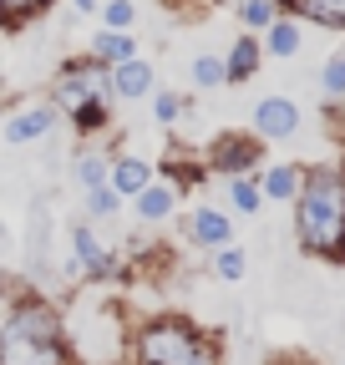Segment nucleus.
<instances>
[{"label": "nucleus", "instance_id": "nucleus-1", "mask_svg": "<svg viewBox=\"0 0 345 365\" xmlns=\"http://www.w3.org/2000/svg\"><path fill=\"white\" fill-rule=\"evenodd\" d=\"M294 244L299 254L345 264V178L335 163H305V182L294 193Z\"/></svg>", "mask_w": 345, "mask_h": 365}, {"label": "nucleus", "instance_id": "nucleus-2", "mask_svg": "<svg viewBox=\"0 0 345 365\" xmlns=\"http://www.w3.org/2000/svg\"><path fill=\"white\" fill-rule=\"evenodd\" d=\"M133 365H224L219 340L183 314H153L133 330Z\"/></svg>", "mask_w": 345, "mask_h": 365}, {"label": "nucleus", "instance_id": "nucleus-3", "mask_svg": "<svg viewBox=\"0 0 345 365\" xmlns=\"http://www.w3.org/2000/svg\"><path fill=\"white\" fill-rule=\"evenodd\" d=\"M86 102H117V97H112V66H102V61H92V56H76V61H66V66L51 76V107L71 117V112L86 107Z\"/></svg>", "mask_w": 345, "mask_h": 365}, {"label": "nucleus", "instance_id": "nucleus-4", "mask_svg": "<svg viewBox=\"0 0 345 365\" xmlns=\"http://www.w3.org/2000/svg\"><path fill=\"white\" fill-rule=\"evenodd\" d=\"M0 330L11 335H31V340H66V314L46 299V294H16Z\"/></svg>", "mask_w": 345, "mask_h": 365}, {"label": "nucleus", "instance_id": "nucleus-5", "mask_svg": "<svg viewBox=\"0 0 345 365\" xmlns=\"http://www.w3.org/2000/svg\"><path fill=\"white\" fill-rule=\"evenodd\" d=\"M203 168L219 178H239V173H259L264 168V143L254 132H219L203 153Z\"/></svg>", "mask_w": 345, "mask_h": 365}, {"label": "nucleus", "instance_id": "nucleus-6", "mask_svg": "<svg viewBox=\"0 0 345 365\" xmlns=\"http://www.w3.org/2000/svg\"><path fill=\"white\" fill-rule=\"evenodd\" d=\"M71 264H76V274H86V284H107V279L122 274V259L102 244V234L92 228V218L71 228Z\"/></svg>", "mask_w": 345, "mask_h": 365}, {"label": "nucleus", "instance_id": "nucleus-7", "mask_svg": "<svg viewBox=\"0 0 345 365\" xmlns=\"http://www.w3.org/2000/svg\"><path fill=\"white\" fill-rule=\"evenodd\" d=\"M0 365H76L71 340H31L0 330Z\"/></svg>", "mask_w": 345, "mask_h": 365}, {"label": "nucleus", "instance_id": "nucleus-8", "mask_svg": "<svg viewBox=\"0 0 345 365\" xmlns=\"http://www.w3.org/2000/svg\"><path fill=\"white\" fill-rule=\"evenodd\" d=\"M299 122H305V112H299V102H289V97H264L254 107V137L259 143H289L299 132Z\"/></svg>", "mask_w": 345, "mask_h": 365}, {"label": "nucleus", "instance_id": "nucleus-9", "mask_svg": "<svg viewBox=\"0 0 345 365\" xmlns=\"http://www.w3.org/2000/svg\"><path fill=\"white\" fill-rule=\"evenodd\" d=\"M51 127H56V107L36 102V107H21L16 117L0 122V137H6L11 148H31V143H41V137H51Z\"/></svg>", "mask_w": 345, "mask_h": 365}, {"label": "nucleus", "instance_id": "nucleus-10", "mask_svg": "<svg viewBox=\"0 0 345 365\" xmlns=\"http://www.w3.org/2000/svg\"><path fill=\"white\" fill-rule=\"evenodd\" d=\"M178 198H183V182L163 173V178H153L148 188L133 198V213H138L143 223H168L172 213H178Z\"/></svg>", "mask_w": 345, "mask_h": 365}, {"label": "nucleus", "instance_id": "nucleus-11", "mask_svg": "<svg viewBox=\"0 0 345 365\" xmlns=\"http://www.w3.org/2000/svg\"><path fill=\"white\" fill-rule=\"evenodd\" d=\"M153 86H158V71H153L148 56H133V61L112 66V97L117 102H143V97H153Z\"/></svg>", "mask_w": 345, "mask_h": 365}, {"label": "nucleus", "instance_id": "nucleus-12", "mask_svg": "<svg viewBox=\"0 0 345 365\" xmlns=\"http://www.w3.org/2000/svg\"><path fill=\"white\" fill-rule=\"evenodd\" d=\"M153 178H158V168H153L148 158H133V153H117V158H112V173H107V182L122 193V203H133Z\"/></svg>", "mask_w": 345, "mask_h": 365}, {"label": "nucleus", "instance_id": "nucleus-13", "mask_svg": "<svg viewBox=\"0 0 345 365\" xmlns=\"http://www.w3.org/2000/svg\"><path fill=\"white\" fill-rule=\"evenodd\" d=\"M188 239L198 244V249H219V244H234V218L224 213V208H193L188 213Z\"/></svg>", "mask_w": 345, "mask_h": 365}, {"label": "nucleus", "instance_id": "nucleus-14", "mask_svg": "<svg viewBox=\"0 0 345 365\" xmlns=\"http://www.w3.org/2000/svg\"><path fill=\"white\" fill-rule=\"evenodd\" d=\"M259 178V193H264V203H294V193H299V182H305V168H294V163H264L254 173Z\"/></svg>", "mask_w": 345, "mask_h": 365}, {"label": "nucleus", "instance_id": "nucleus-15", "mask_svg": "<svg viewBox=\"0 0 345 365\" xmlns=\"http://www.w3.org/2000/svg\"><path fill=\"white\" fill-rule=\"evenodd\" d=\"M259 66H264V41H259L254 31H244L229 51H224V71H229V86H244L249 76H259Z\"/></svg>", "mask_w": 345, "mask_h": 365}, {"label": "nucleus", "instance_id": "nucleus-16", "mask_svg": "<svg viewBox=\"0 0 345 365\" xmlns=\"http://www.w3.org/2000/svg\"><path fill=\"white\" fill-rule=\"evenodd\" d=\"M86 56L102 61V66H122V61H133L143 51H138V36L133 31H97L92 41H86Z\"/></svg>", "mask_w": 345, "mask_h": 365}, {"label": "nucleus", "instance_id": "nucleus-17", "mask_svg": "<svg viewBox=\"0 0 345 365\" xmlns=\"http://www.w3.org/2000/svg\"><path fill=\"white\" fill-rule=\"evenodd\" d=\"M284 16H299L305 26H325V31H345V0H279Z\"/></svg>", "mask_w": 345, "mask_h": 365}, {"label": "nucleus", "instance_id": "nucleus-18", "mask_svg": "<svg viewBox=\"0 0 345 365\" xmlns=\"http://www.w3.org/2000/svg\"><path fill=\"white\" fill-rule=\"evenodd\" d=\"M259 41H264V56L289 61V56H299V46H305V21H299V16H279Z\"/></svg>", "mask_w": 345, "mask_h": 365}, {"label": "nucleus", "instance_id": "nucleus-19", "mask_svg": "<svg viewBox=\"0 0 345 365\" xmlns=\"http://www.w3.org/2000/svg\"><path fill=\"white\" fill-rule=\"evenodd\" d=\"M224 193H229V208H239L244 218H254L259 208H264V193H259V178H254V173L224 178Z\"/></svg>", "mask_w": 345, "mask_h": 365}, {"label": "nucleus", "instance_id": "nucleus-20", "mask_svg": "<svg viewBox=\"0 0 345 365\" xmlns=\"http://www.w3.org/2000/svg\"><path fill=\"white\" fill-rule=\"evenodd\" d=\"M234 11H239V26H244V31H254V36H264V31L284 16L279 0H239Z\"/></svg>", "mask_w": 345, "mask_h": 365}, {"label": "nucleus", "instance_id": "nucleus-21", "mask_svg": "<svg viewBox=\"0 0 345 365\" xmlns=\"http://www.w3.org/2000/svg\"><path fill=\"white\" fill-rule=\"evenodd\" d=\"M188 76H193L198 91H219V86H229V71H224V56H219V51H198L193 66H188Z\"/></svg>", "mask_w": 345, "mask_h": 365}, {"label": "nucleus", "instance_id": "nucleus-22", "mask_svg": "<svg viewBox=\"0 0 345 365\" xmlns=\"http://www.w3.org/2000/svg\"><path fill=\"white\" fill-rule=\"evenodd\" d=\"M320 91H325V107H345V46L325 56V66H320Z\"/></svg>", "mask_w": 345, "mask_h": 365}, {"label": "nucleus", "instance_id": "nucleus-23", "mask_svg": "<svg viewBox=\"0 0 345 365\" xmlns=\"http://www.w3.org/2000/svg\"><path fill=\"white\" fill-rule=\"evenodd\" d=\"M107 173H112V153L107 148H86L76 158V182H81V188H102Z\"/></svg>", "mask_w": 345, "mask_h": 365}, {"label": "nucleus", "instance_id": "nucleus-24", "mask_svg": "<svg viewBox=\"0 0 345 365\" xmlns=\"http://www.w3.org/2000/svg\"><path fill=\"white\" fill-rule=\"evenodd\" d=\"M66 122H71L81 137H102V132L112 127V102H86V107H76Z\"/></svg>", "mask_w": 345, "mask_h": 365}, {"label": "nucleus", "instance_id": "nucleus-25", "mask_svg": "<svg viewBox=\"0 0 345 365\" xmlns=\"http://www.w3.org/2000/svg\"><path fill=\"white\" fill-rule=\"evenodd\" d=\"M213 274H219L224 284H239L249 274V254L239 244H219V249H213Z\"/></svg>", "mask_w": 345, "mask_h": 365}, {"label": "nucleus", "instance_id": "nucleus-26", "mask_svg": "<svg viewBox=\"0 0 345 365\" xmlns=\"http://www.w3.org/2000/svg\"><path fill=\"white\" fill-rule=\"evenodd\" d=\"M102 31H133L138 26V6L133 0H102Z\"/></svg>", "mask_w": 345, "mask_h": 365}, {"label": "nucleus", "instance_id": "nucleus-27", "mask_svg": "<svg viewBox=\"0 0 345 365\" xmlns=\"http://www.w3.org/2000/svg\"><path fill=\"white\" fill-rule=\"evenodd\" d=\"M46 6H51V0H0V11H6V16H0V26H6V31H16V26L36 21Z\"/></svg>", "mask_w": 345, "mask_h": 365}, {"label": "nucleus", "instance_id": "nucleus-28", "mask_svg": "<svg viewBox=\"0 0 345 365\" xmlns=\"http://www.w3.org/2000/svg\"><path fill=\"white\" fill-rule=\"evenodd\" d=\"M117 208H122V193L112 188V182H102V188H86V218H92V223H97V218H112Z\"/></svg>", "mask_w": 345, "mask_h": 365}, {"label": "nucleus", "instance_id": "nucleus-29", "mask_svg": "<svg viewBox=\"0 0 345 365\" xmlns=\"http://www.w3.org/2000/svg\"><path fill=\"white\" fill-rule=\"evenodd\" d=\"M153 117L163 122V127H178V117H183V97L178 91H168V86H153Z\"/></svg>", "mask_w": 345, "mask_h": 365}, {"label": "nucleus", "instance_id": "nucleus-30", "mask_svg": "<svg viewBox=\"0 0 345 365\" xmlns=\"http://www.w3.org/2000/svg\"><path fill=\"white\" fill-rule=\"evenodd\" d=\"M71 11H81V16H97V11H102V0H71Z\"/></svg>", "mask_w": 345, "mask_h": 365}, {"label": "nucleus", "instance_id": "nucleus-31", "mask_svg": "<svg viewBox=\"0 0 345 365\" xmlns=\"http://www.w3.org/2000/svg\"><path fill=\"white\" fill-rule=\"evenodd\" d=\"M335 168H340V178H345V158H340V163H335Z\"/></svg>", "mask_w": 345, "mask_h": 365}, {"label": "nucleus", "instance_id": "nucleus-32", "mask_svg": "<svg viewBox=\"0 0 345 365\" xmlns=\"http://www.w3.org/2000/svg\"><path fill=\"white\" fill-rule=\"evenodd\" d=\"M0 16H6V11H0Z\"/></svg>", "mask_w": 345, "mask_h": 365}]
</instances>
